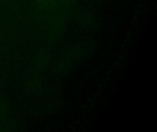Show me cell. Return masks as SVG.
Here are the masks:
<instances>
[{
    "mask_svg": "<svg viewBox=\"0 0 157 132\" xmlns=\"http://www.w3.org/2000/svg\"><path fill=\"white\" fill-rule=\"evenodd\" d=\"M40 3H44L45 5H51V4H54L57 0H38Z\"/></svg>",
    "mask_w": 157,
    "mask_h": 132,
    "instance_id": "1",
    "label": "cell"
}]
</instances>
